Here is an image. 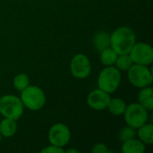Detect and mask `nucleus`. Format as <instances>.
Masks as SVG:
<instances>
[{
  "label": "nucleus",
  "instance_id": "1",
  "mask_svg": "<svg viewBox=\"0 0 153 153\" xmlns=\"http://www.w3.org/2000/svg\"><path fill=\"white\" fill-rule=\"evenodd\" d=\"M135 33L129 27L117 28L110 36V47L117 55L129 54L135 44Z\"/></svg>",
  "mask_w": 153,
  "mask_h": 153
},
{
  "label": "nucleus",
  "instance_id": "2",
  "mask_svg": "<svg viewBox=\"0 0 153 153\" xmlns=\"http://www.w3.org/2000/svg\"><path fill=\"white\" fill-rule=\"evenodd\" d=\"M21 92V100L23 106L30 110L37 111L44 107L46 103V96L39 87L29 85Z\"/></svg>",
  "mask_w": 153,
  "mask_h": 153
},
{
  "label": "nucleus",
  "instance_id": "3",
  "mask_svg": "<svg viewBox=\"0 0 153 153\" xmlns=\"http://www.w3.org/2000/svg\"><path fill=\"white\" fill-rule=\"evenodd\" d=\"M121 82V74L117 67L108 66L103 69L98 78L99 89L108 92L113 93L119 87Z\"/></svg>",
  "mask_w": 153,
  "mask_h": 153
},
{
  "label": "nucleus",
  "instance_id": "4",
  "mask_svg": "<svg viewBox=\"0 0 153 153\" xmlns=\"http://www.w3.org/2000/svg\"><path fill=\"white\" fill-rule=\"evenodd\" d=\"M23 104L14 95H4L0 98V114L10 119L18 120L23 114Z\"/></svg>",
  "mask_w": 153,
  "mask_h": 153
},
{
  "label": "nucleus",
  "instance_id": "5",
  "mask_svg": "<svg viewBox=\"0 0 153 153\" xmlns=\"http://www.w3.org/2000/svg\"><path fill=\"white\" fill-rule=\"evenodd\" d=\"M124 115L126 124L135 129L147 123L148 120L147 109L140 103H132L126 106Z\"/></svg>",
  "mask_w": 153,
  "mask_h": 153
},
{
  "label": "nucleus",
  "instance_id": "6",
  "mask_svg": "<svg viewBox=\"0 0 153 153\" xmlns=\"http://www.w3.org/2000/svg\"><path fill=\"white\" fill-rule=\"evenodd\" d=\"M127 71L129 82L134 86L142 89L152 84L153 80L152 74L147 65L133 64Z\"/></svg>",
  "mask_w": 153,
  "mask_h": 153
},
{
  "label": "nucleus",
  "instance_id": "7",
  "mask_svg": "<svg viewBox=\"0 0 153 153\" xmlns=\"http://www.w3.org/2000/svg\"><path fill=\"white\" fill-rule=\"evenodd\" d=\"M129 55L134 64L149 65L153 61V49L152 46L143 42L135 43Z\"/></svg>",
  "mask_w": 153,
  "mask_h": 153
},
{
  "label": "nucleus",
  "instance_id": "8",
  "mask_svg": "<svg viewBox=\"0 0 153 153\" xmlns=\"http://www.w3.org/2000/svg\"><path fill=\"white\" fill-rule=\"evenodd\" d=\"M71 138L69 128L63 123L54 125L48 132V140L51 145L57 147L65 146Z\"/></svg>",
  "mask_w": 153,
  "mask_h": 153
},
{
  "label": "nucleus",
  "instance_id": "9",
  "mask_svg": "<svg viewBox=\"0 0 153 153\" xmlns=\"http://www.w3.org/2000/svg\"><path fill=\"white\" fill-rule=\"evenodd\" d=\"M71 73L77 79H84L91 74V63L89 58L83 54L75 55L70 64Z\"/></svg>",
  "mask_w": 153,
  "mask_h": 153
},
{
  "label": "nucleus",
  "instance_id": "10",
  "mask_svg": "<svg viewBox=\"0 0 153 153\" xmlns=\"http://www.w3.org/2000/svg\"><path fill=\"white\" fill-rule=\"evenodd\" d=\"M109 101V93L100 89L92 91L87 98V103L89 107L94 110H103L108 108Z\"/></svg>",
  "mask_w": 153,
  "mask_h": 153
},
{
  "label": "nucleus",
  "instance_id": "11",
  "mask_svg": "<svg viewBox=\"0 0 153 153\" xmlns=\"http://www.w3.org/2000/svg\"><path fill=\"white\" fill-rule=\"evenodd\" d=\"M138 100L140 104L147 110L153 109V90L152 87L146 86L142 88L138 94Z\"/></svg>",
  "mask_w": 153,
  "mask_h": 153
},
{
  "label": "nucleus",
  "instance_id": "12",
  "mask_svg": "<svg viewBox=\"0 0 153 153\" xmlns=\"http://www.w3.org/2000/svg\"><path fill=\"white\" fill-rule=\"evenodd\" d=\"M144 151V143L134 138L124 142L122 145V152L124 153H143Z\"/></svg>",
  "mask_w": 153,
  "mask_h": 153
},
{
  "label": "nucleus",
  "instance_id": "13",
  "mask_svg": "<svg viewBox=\"0 0 153 153\" xmlns=\"http://www.w3.org/2000/svg\"><path fill=\"white\" fill-rule=\"evenodd\" d=\"M17 131L16 120L4 118L0 123V133L4 137H11L15 134Z\"/></svg>",
  "mask_w": 153,
  "mask_h": 153
},
{
  "label": "nucleus",
  "instance_id": "14",
  "mask_svg": "<svg viewBox=\"0 0 153 153\" xmlns=\"http://www.w3.org/2000/svg\"><path fill=\"white\" fill-rule=\"evenodd\" d=\"M93 44L95 48L99 51H102L110 47V35L105 31L97 33L93 39Z\"/></svg>",
  "mask_w": 153,
  "mask_h": 153
},
{
  "label": "nucleus",
  "instance_id": "15",
  "mask_svg": "<svg viewBox=\"0 0 153 153\" xmlns=\"http://www.w3.org/2000/svg\"><path fill=\"white\" fill-rule=\"evenodd\" d=\"M138 131V137L145 144H152L153 143V126L145 123L140 126Z\"/></svg>",
  "mask_w": 153,
  "mask_h": 153
},
{
  "label": "nucleus",
  "instance_id": "16",
  "mask_svg": "<svg viewBox=\"0 0 153 153\" xmlns=\"http://www.w3.org/2000/svg\"><path fill=\"white\" fill-rule=\"evenodd\" d=\"M126 108V102L121 99H110L109 104L108 106V108L109 112L115 116H120L123 115Z\"/></svg>",
  "mask_w": 153,
  "mask_h": 153
},
{
  "label": "nucleus",
  "instance_id": "17",
  "mask_svg": "<svg viewBox=\"0 0 153 153\" xmlns=\"http://www.w3.org/2000/svg\"><path fill=\"white\" fill-rule=\"evenodd\" d=\"M117 54L112 48H108L101 51L100 53V61L104 65L111 66L116 63V60L117 58Z\"/></svg>",
  "mask_w": 153,
  "mask_h": 153
},
{
  "label": "nucleus",
  "instance_id": "18",
  "mask_svg": "<svg viewBox=\"0 0 153 153\" xmlns=\"http://www.w3.org/2000/svg\"><path fill=\"white\" fill-rule=\"evenodd\" d=\"M116 65L118 70L121 71H127L132 65L134 64L131 56L129 54H124V55H118L117 58L116 60Z\"/></svg>",
  "mask_w": 153,
  "mask_h": 153
},
{
  "label": "nucleus",
  "instance_id": "19",
  "mask_svg": "<svg viewBox=\"0 0 153 153\" xmlns=\"http://www.w3.org/2000/svg\"><path fill=\"white\" fill-rule=\"evenodd\" d=\"M29 84H30V78L26 74H19L13 79V86L19 91H23L26 87L29 86Z\"/></svg>",
  "mask_w": 153,
  "mask_h": 153
},
{
  "label": "nucleus",
  "instance_id": "20",
  "mask_svg": "<svg viewBox=\"0 0 153 153\" xmlns=\"http://www.w3.org/2000/svg\"><path fill=\"white\" fill-rule=\"evenodd\" d=\"M135 135H136L135 128H133L128 126L127 127H124L123 129H121V131L118 134V138L121 142L124 143L126 141L134 138Z\"/></svg>",
  "mask_w": 153,
  "mask_h": 153
},
{
  "label": "nucleus",
  "instance_id": "21",
  "mask_svg": "<svg viewBox=\"0 0 153 153\" xmlns=\"http://www.w3.org/2000/svg\"><path fill=\"white\" fill-rule=\"evenodd\" d=\"M41 153H64L65 151L62 149V147H57L55 145H50L48 146L46 148H44L43 150L40 151Z\"/></svg>",
  "mask_w": 153,
  "mask_h": 153
},
{
  "label": "nucleus",
  "instance_id": "22",
  "mask_svg": "<svg viewBox=\"0 0 153 153\" xmlns=\"http://www.w3.org/2000/svg\"><path fill=\"white\" fill-rule=\"evenodd\" d=\"M92 153H107L109 152V150L107 148V146L103 143H97L93 146L92 150H91Z\"/></svg>",
  "mask_w": 153,
  "mask_h": 153
},
{
  "label": "nucleus",
  "instance_id": "23",
  "mask_svg": "<svg viewBox=\"0 0 153 153\" xmlns=\"http://www.w3.org/2000/svg\"><path fill=\"white\" fill-rule=\"evenodd\" d=\"M76 152V153H79V151H77V150H74V149H71V150H67V152Z\"/></svg>",
  "mask_w": 153,
  "mask_h": 153
},
{
  "label": "nucleus",
  "instance_id": "24",
  "mask_svg": "<svg viewBox=\"0 0 153 153\" xmlns=\"http://www.w3.org/2000/svg\"><path fill=\"white\" fill-rule=\"evenodd\" d=\"M1 140H2V134H1V133H0V143H1Z\"/></svg>",
  "mask_w": 153,
  "mask_h": 153
}]
</instances>
